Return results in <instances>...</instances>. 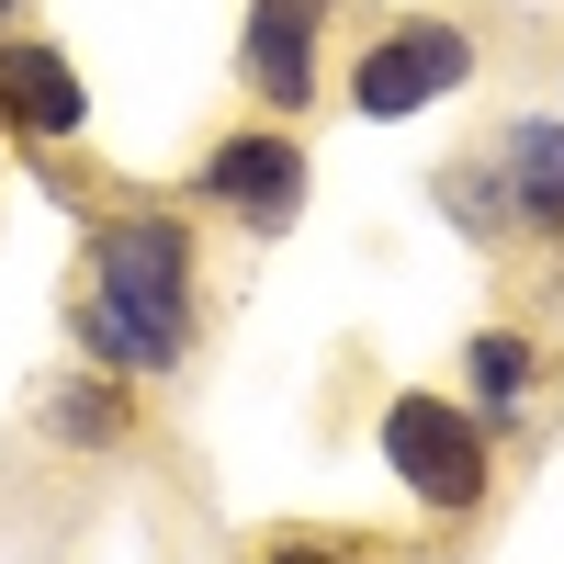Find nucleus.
I'll return each mask as SVG.
<instances>
[{
    "mask_svg": "<svg viewBox=\"0 0 564 564\" xmlns=\"http://www.w3.org/2000/svg\"><path fill=\"white\" fill-rule=\"evenodd\" d=\"M193 204L226 215V226H249V238H282V226L305 215V148H294V124H238V135H215L204 170H193Z\"/></svg>",
    "mask_w": 564,
    "mask_h": 564,
    "instance_id": "4",
    "label": "nucleus"
},
{
    "mask_svg": "<svg viewBox=\"0 0 564 564\" xmlns=\"http://www.w3.org/2000/svg\"><path fill=\"white\" fill-rule=\"evenodd\" d=\"M441 215H452V226H475V238H508V226H520V215H508L497 159H452V170H441Z\"/></svg>",
    "mask_w": 564,
    "mask_h": 564,
    "instance_id": "9",
    "label": "nucleus"
},
{
    "mask_svg": "<svg viewBox=\"0 0 564 564\" xmlns=\"http://www.w3.org/2000/svg\"><path fill=\"white\" fill-rule=\"evenodd\" d=\"M463 372H475V395H486V406H520V395L542 384V350L520 339V327H486V339L463 350Z\"/></svg>",
    "mask_w": 564,
    "mask_h": 564,
    "instance_id": "8",
    "label": "nucleus"
},
{
    "mask_svg": "<svg viewBox=\"0 0 564 564\" xmlns=\"http://www.w3.org/2000/svg\"><path fill=\"white\" fill-rule=\"evenodd\" d=\"M497 181H508V215H520L531 238H564V124L553 113L497 135Z\"/></svg>",
    "mask_w": 564,
    "mask_h": 564,
    "instance_id": "7",
    "label": "nucleus"
},
{
    "mask_svg": "<svg viewBox=\"0 0 564 564\" xmlns=\"http://www.w3.org/2000/svg\"><path fill=\"white\" fill-rule=\"evenodd\" d=\"M384 463L406 475L417 508H441V520H475V508L497 497V441H486V417L463 406V395H384Z\"/></svg>",
    "mask_w": 564,
    "mask_h": 564,
    "instance_id": "2",
    "label": "nucleus"
},
{
    "mask_svg": "<svg viewBox=\"0 0 564 564\" xmlns=\"http://www.w3.org/2000/svg\"><path fill=\"white\" fill-rule=\"evenodd\" d=\"M339 0H249V34H238V79H249V102H271V124L316 102V34Z\"/></svg>",
    "mask_w": 564,
    "mask_h": 564,
    "instance_id": "5",
    "label": "nucleus"
},
{
    "mask_svg": "<svg viewBox=\"0 0 564 564\" xmlns=\"http://www.w3.org/2000/svg\"><path fill=\"white\" fill-rule=\"evenodd\" d=\"M68 327L102 372H148L170 384L193 361V327H204V260H193V226L181 215H102L79 249V294Z\"/></svg>",
    "mask_w": 564,
    "mask_h": 564,
    "instance_id": "1",
    "label": "nucleus"
},
{
    "mask_svg": "<svg viewBox=\"0 0 564 564\" xmlns=\"http://www.w3.org/2000/svg\"><path fill=\"white\" fill-rule=\"evenodd\" d=\"M0 124L34 135V148H68V135L90 124V90H79V68H68L45 34H12V45H0Z\"/></svg>",
    "mask_w": 564,
    "mask_h": 564,
    "instance_id": "6",
    "label": "nucleus"
},
{
    "mask_svg": "<svg viewBox=\"0 0 564 564\" xmlns=\"http://www.w3.org/2000/svg\"><path fill=\"white\" fill-rule=\"evenodd\" d=\"M57 441H79V452H113L124 441V395L102 384V372H90L79 395H57Z\"/></svg>",
    "mask_w": 564,
    "mask_h": 564,
    "instance_id": "10",
    "label": "nucleus"
},
{
    "mask_svg": "<svg viewBox=\"0 0 564 564\" xmlns=\"http://www.w3.org/2000/svg\"><path fill=\"white\" fill-rule=\"evenodd\" d=\"M249 564H372V542H339V531H271Z\"/></svg>",
    "mask_w": 564,
    "mask_h": 564,
    "instance_id": "11",
    "label": "nucleus"
},
{
    "mask_svg": "<svg viewBox=\"0 0 564 564\" xmlns=\"http://www.w3.org/2000/svg\"><path fill=\"white\" fill-rule=\"evenodd\" d=\"M463 79H475V34L441 23V12H406V23H384V34H361V57H350V102H361L372 124H406V113L452 102Z\"/></svg>",
    "mask_w": 564,
    "mask_h": 564,
    "instance_id": "3",
    "label": "nucleus"
},
{
    "mask_svg": "<svg viewBox=\"0 0 564 564\" xmlns=\"http://www.w3.org/2000/svg\"><path fill=\"white\" fill-rule=\"evenodd\" d=\"M12 12H23V0H0V23H12Z\"/></svg>",
    "mask_w": 564,
    "mask_h": 564,
    "instance_id": "12",
    "label": "nucleus"
}]
</instances>
